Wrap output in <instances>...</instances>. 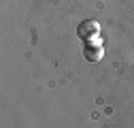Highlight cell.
Listing matches in <instances>:
<instances>
[{"mask_svg": "<svg viewBox=\"0 0 134 128\" xmlns=\"http://www.w3.org/2000/svg\"><path fill=\"white\" fill-rule=\"evenodd\" d=\"M77 34H79V39H83V41H90V39H94V36L100 34V24H98L96 19H85V22L79 24Z\"/></svg>", "mask_w": 134, "mask_h": 128, "instance_id": "1", "label": "cell"}, {"mask_svg": "<svg viewBox=\"0 0 134 128\" xmlns=\"http://www.w3.org/2000/svg\"><path fill=\"white\" fill-rule=\"evenodd\" d=\"M83 56H85V60L90 62H100L104 56V49L100 43H87L85 47H83Z\"/></svg>", "mask_w": 134, "mask_h": 128, "instance_id": "2", "label": "cell"}]
</instances>
